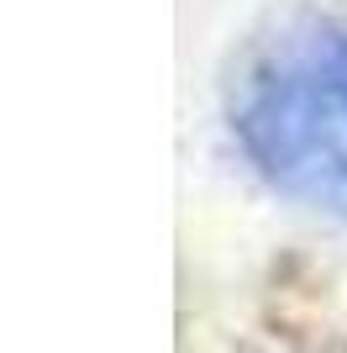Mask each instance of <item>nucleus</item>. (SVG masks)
I'll return each mask as SVG.
<instances>
[{"instance_id":"1","label":"nucleus","mask_w":347,"mask_h":353,"mask_svg":"<svg viewBox=\"0 0 347 353\" xmlns=\"http://www.w3.org/2000/svg\"><path fill=\"white\" fill-rule=\"evenodd\" d=\"M231 121L279 190L347 211V27L279 37L247 69Z\"/></svg>"}]
</instances>
